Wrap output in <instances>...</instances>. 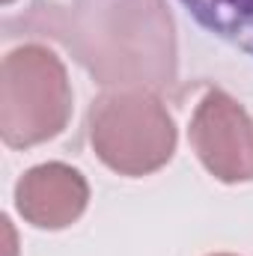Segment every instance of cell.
I'll return each instance as SVG.
<instances>
[{"mask_svg":"<svg viewBox=\"0 0 253 256\" xmlns=\"http://www.w3.org/2000/svg\"><path fill=\"white\" fill-rule=\"evenodd\" d=\"M39 36L63 42L108 90H167L176 84V24L164 0H51L33 6Z\"/></svg>","mask_w":253,"mask_h":256,"instance_id":"obj_1","label":"cell"},{"mask_svg":"<svg viewBox=\"0 0 253 256\" xmlns=\"http://www.w3.org/2000/svg\"><path fill=\"white\" fill-rule=\"evenodd\" d=\"M90 143L120 176H149L176 152V122L152 90H108L86 114Z\"/></svg>","mask_w":253,"mask_h":256,"instance_id":"obj_2","label":"cell"},{"mask_svg":"<svg viewBox=\"0 0 253 256\" xmlns=\"http://www.w3.org/2000/svg\"><path fill=\"white\" fill-rule=\"evenodd\" d=\"M72 116V84L63 60L45 45H18L0 68V137L12 149L57 137Z\"/></svg>","mask_w":253,"mask_h":256,"instance_id":"obj_3","label":"cell"},{"mask_svg":"<svg viewBox=\"0 0 253 256\" xmlns=\"http://www.w3.org/2000/svg\"><path fill=\"white\" fill-rule=\"evenodd\" d=\"M190 146L202 167L226 182H253V120L224 90L212 86L190 120Z\"/></svg>","mask_w":253,"mask_h":256,"instance_id":"obj_4","label":"cell"},{"mask_svg":"<svg viewBox=\"0 0 253 256\" xmlns=\"http://www.w3.org/2000/svg\"><path fill=\"white\" fill-rule=\"evenodd\" d=\"M90 202V182L63 161H48L27 170L15 185V208L36 230L72 226Z\"/></svg>","mask_w":253,"mask_h":256,"instance_id":"obj_5","label":"cell"},{"mask_svg":"<svg viewBox=\"0 0 253 256\" xmlns=\"http://www.w3.org/2000/svg\"><path fill=\"white\" fill-rule=\"evenodd\" d=\"M212 36L253 57V0H179Z\"/></svg>","mask_w":253,"mask_h":256,"instance_id":"obj_6","label":"cell"},{"mask_svg":"<svg viewBox=\"0 0 253 256\" xmlns=\"http://www.w3.org/2000/svg\"><path fill=\"white\" fill-rule=\"evenodd\" d=\"M212 256H232V254H212Z\"/></svg>","mask_w":253,"mask_h":256,"instance_id":"obj_7","label":"cell"},{"mask_svg":"<svg viewBox=\"0 0 253 256\" xmlns=\"http://www.w3.org/2000/svg\"><path fill=\"white\" fill-rule=\"evenodd\" d=\"M3 3H12V0H3Z\"/></svg>","mask_w":253,"mask_h":256,"instance_id":"obj_8","label":"cell"}]
</instances>
